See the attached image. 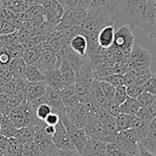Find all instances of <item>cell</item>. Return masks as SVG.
Masks as SVG:
<instances>
[{
  "mask_svg": "<svg viewBox=\"0 0 156 156\" xmlns=\"http://www.w3.org/2000/svg\"><path fill=\"white\" fill-rule=\"evenodd\" d=\"M62 50L65 56L66 60L68 61V63L70 65V67L73 69V70L75 71V74L80 70V67L88 60V57H80L79 56L77 53H75L69 46V44L64 43L63 47H62Z\"/></svg>",
  "mask_w": 156,
  "mask_h": 156,
  "instance_id": "obj_12",
  "label": "cell"
},
{
  "mask_svg": "<svg viewBox=\"0 0 156 156\" xmlns=\"http://www.w3.org/2000/svg\"><path fill=\"white\" fill-rule=\"evenodd\" d=\"M34 133H35L34 126H24L17 129L15 139L17 142H19L21 144H24L28 142H33Z\"/></svg>",
  "mask_w": 156,
  "mask_h": 156,
  "instance_id": "obj_25",
  "label": "cell"
},
{
  "mask_svg": "<svg viewBox=\"0 0 156 156\" xmlns=\"http://www.w3.org/2000/svg\"><path fill=\"white\" fill-rule=\"evenodd\" d=\"M44 126H45V123L43 122H40L38 125L35 126V133H34L33 142L38 147V149L43 154V155L48 156L50 155L56 148L52 142V137L45 133Z\"/></svg>",
  "mask_w": 156,
  "mask_h": 156,
  "instance_id": "obj_6",
  "label": "cell"
},
{
  "mask_svg": "<svg viewBox=\"0 0 156 156\" xmlns=\"http://www.w3.org/2000/svg\"><path fill=\"white\" fill-rule=\"evenodd\" d=\"M115 122H116V127L118 133L122 131H125L132 128L133 116L124 113H120L118 116L115 117Z\"/></svg>",
  "mask_w": 156,
  "mask_h": 156,
  "instance_id": "obj_28",
  "label": "cell"
},
{
  "mask_svg": "<svg viewBox=\"0 0 156 156\" xmlns=\"http://www.w3.org/2000/svg\"><path fill=\"white\" fill-rule=\"evenodd\" d=\"M52 142L56 149L58 150H73V146L70 138L68 134L67 130L65 129L61 121L55 126V133L52 136Z\"/></svg>",
  "mask_w": 156,
  "mask_h": 156,
  "instance_id": "obj_8",
  "label": "cell"
},
{
  "mask_svg": "<svg viewBox=\"0 0 156 156\" xmlns=\"http://www.w3.org/2000/svg\"><path fill=\"white\" fill-rule=\"evenodd\" d=\"M90 97L99 108H105L108 101L100 87L99 80H95L92 83L90 90Z\"/></svg>",
  "mask_w": 156,
  "mask_h": 156,
  "instance_id": "obj_24",
  "label": "cell"
},
{
  "mask_svg": "<svg viewBox=\"0 0 156 156\" xmlns=\"http://www.w3.org/2000/svg\"><path fill=\"white\" fill-rule=\"evenodd\" d=\"M80 154L82 156H107L106 144L89 138Z\"/></svg>",
  "mask_w": 156,
  "mask_h": 156,
  "instance_id": "obj_13",
  "label": "cell"
},
{
  "mask_svg": "<svg viewBox=\"0 0 156 156\" xmlns=\"http://www.w3.org/2000/svg\"><path fill=\"white\" fill-rule=\"evenodd\" d=\"M15 31H16V27L13 24H11L9 21L7 20L0 21V36L8 35V34L14 33Z\"/></svg>",
  "mask_w": 156,
  "mask_h": 156,
  "instance_id": "obj_40",
  "label": "cell"
},
{
  "mask_svg": "<svg viewBox=\"0 0 156 156\" xmlns=\"http://www.w3.org/2000/svg\"><path fill=\"white\" fill-rule=\"evenodd\" d=\"M69 48L79 56L87 57V40L83 35L78 34L73 37L69 42Z\"/></svg>",
  "mask_w": 156,
  "mask_h": 156,
  "instance_id": "obj_20",
  "label": "cell"
},
{
  "mask_svg": "<svg viewBox=\"0 0 156 156\" xmlns=\"http://www.w3.org/2000/svg\"><path fill=\"white\" fill-rule=\"evenodd\" d=\"M132 129L135 133L136 139L139 144L147 136V133L149 132V122L137 116H133Z\"/></svg>",
  "mask_w": 156,
  "mask_h": 156,
  "instance_id": "obj_19",
  "label": "cell"
},
{
  "mask_svg": "<svg viewBox=\"0 0 156 156\" xmlns=\"http://www.w3.org/2000/svg\"><path fill=\"white\" fill-rule=\"evenodd\" d=\"M57 1H58V3H59V4H60L62 6H63V7H64V5H65V3H66V1H67V0H57Z\"/></svg>",
  "mask_w": 156,
  "mask_h": 156,
  "instance_id": "obj_48",
  "label": "cell"
},
{
  "mask_svg": "<svg viewBox=\"0 0 156 156\" xmlns=\"http://www.w3.org/2000/svg\"><path fill=\"white\" fill-rule=\"evenodd\" d=\"M21 156H44L34 142H28L22 144Z\"/></svg>",
  "mask_w": 156,
  "mask_h": 156,
  "instance_id": "obj_29",
  "label": "cell"
},
{
  "mask_svg": "<svg viewBox=\"0 0 156 156\" xmlns=\"http://www.w3.org/2000/svg\"><path fill=\"white\" fill-rule=\"evenodd\" d=\"M5 69V68H0V73H1V72H2V71Z\"/></svg>",
  "mask_w": 156,
  "mask_h": 156,
  "instance_id": "obj_49",
  "label": "cell"
},
{
  "mask_svg": "<svg viewBox=\"0 0 156 156\" xmlns=\"http://www.w3.org/2000/svg\"><path fill=\"white\" fill-rule=\"evenodd\" d=\"M42 48H43V43L25 49L23 54V59L26 62V64L37 66L41 55Z\"/></svg>",
  "mask_w": 156,
  "mask_h": 156,
  "instance_id": "obj_21",
  "label": "cell"
},
{
  "mask_svg": "<svg viewBox=\"0 0 156 156\" xmlns=\"http://www.w3.org/2000/svg\"><path fill=\"white\" fill-rule=\"evenodd\" d=\"M133 45L134 36L133 33V28L128 24H124L119 27L115 30L112 47L115 49L121 51L124 58H128Z\"/></svg>",
  "mask_w": 156,
  "mask_h": 156,
  "instance_id": "obj_2",
  "label": "cell"
},
{
  "mask_svg": "<svg viewBox=\"0 0 156 156\" xmlns=\"http://www.w3.org/2000/svg\"><path fill=\"white\" fill-rule=\"evenodd\" d=\"M99 84H100V87H101L104 96L106 97L107 101L112 100L114 97V93H115V87H113L112 85H111L108 82L101 81V80H99Z\"/></svg>",
  "mask_w": 156,
  "mask_h": 156,
  "instance_id": "obj_37",
  "label": "cell"
},
{
  "mask_svg": "<svg viewBox=\"0 0 156 156\" xmlns=\"http://www.w3.org/2000/svg\"><path fill=\"white\" fill-rule=\"evenodd\" d=\"M57 58H58V52L46 47L43 43V48L37 67L45 75L47 72L56 69Z\"/></svg>",
  "mask_w": 156,
  "mask_h": 156,
  "instance_id": "obj_10",
  "label": "cell"
},
{
  "mask_svg": "<svg viewBox=\"0 0 156 156\" xmlns=\"http://www.w3.org/2000/svg\"><path fill=\"white\" fill-rule=\"evenodd\" d=\"M26 68H27V64L24 61L23 58L11 59L10 63L6 67V69L11 72L13 78H16V79H24V73Z\"/></svg>",
  "mask_w": 156,
  "mask_h": 156,
  "instance_id": "obj_23",
  "label": "cell"
},
{
  "mask_svg": "<svg viewBox=\"0 0 156 156\" xmlns=\"http://www.w3.org/2000/svg\"><path fill=\"white\" fill-rule=\"evenodd\" d=\"M24 80L27 83H37L45 81V75L43 72L35 65H27Z\"/></svg>",
  "mask_w": 156,
  "mask_h": 156,
  "instance_id": "obj_22",
  "label": "cell"
},
{
  "mask_svg": "<svg viewBox=\"0 0 156 156\" xmlns=\"http://www.w3.org/2000/svg\"><path fill=\"white\" fill-rule=\"evenodd\" d=\"M104 109L108 112V113L110 115H112L113 117H116L121 113V105L119 103H117L114 100L108 101Z\"/></svg>",
  "mask_w": 156,
  "mask_h": 156,
  "instance_id": "obj_39",
  "label": "cell"
},
{
  "mask_svg": "<svg viewBox=\"0 0 156 156\" xmlns=\"http://www.w3.org/2000/svg\"><path fill=\"white\" fill-rule=\"evenodd\" d=\"M127 98L128 96H127L126 86L122 85V86H119L115 88V93H114V97L112 100H114L117 103L122 105L127 100Z\"/></svg>",
  "mask_w": 156,
  "mask_h": 156,
  "instance_id": "obj_38",
  "label": "cell"
},
{
  "mask_svg": "<svg viewBox=\"0 0 156 156\" xmlns=\"http://www.w3.org/2000/svg\"><path fill=\"white\" fill-rule=\"evenodd\" d=\"M59 118H60V121L63 123L65 129L68 132V134H69V136L70 138V141H71L73 146L75 147V149L80 154H81L83 148L85 147V145H86V144H87V142L89 140V138L86 135L84 130L80 129V128H78L77 126L73 125L67 119L66 114L61 115Z\"/></svg>",
  "mask_w": 156,
  "mask_h": 156,
  "instance_id": "obj_5",
  "label": "cell"
},
{
  "mask_svg": "<svg viewBox=\"0 0 156 156\" xmlns=\"http://www.w3.org/2000/svg\"><path fill=\"white\" fill-rule=\"evenodd\" d=\"M102 127L105 129V131L109 133H117V127H116V122L115 117L112 115H108L107 118L101 123Z\"/></svg>",
  "mask_w": 156,
  "mask_h": 156,
  "instance_id": "obj_35",
  "label": "cell"
},
{
  "mask_svg": "<svg viewBox=\"0 0 156 156\" xmlns=\"http://www.w3.org/2000/svg\"><path fill=\"white\" fill-rule=\"evenodd\" d=\"M6 141H7V139L5 137H4L3 135L0 134V150H4L5 149Z\"/></svg>",
  "mask_w": 156,
  "mask_h": 156,
  "instance_id": "obj_47",
  "label": "cell"
},
{
  "mask_svg": "<svg viewBox=\"0 0 156 156\" xmlns=\"http://www.w3.org/2000/svg\"><path fill=\"white\" fill-rule=\"evenodd\" d=\"M90 18V14L88 9L73 8L66 13H64L60 23L61 26H76L80 27L83 22Z\"/></svg>",
  "mask_w": 156,
  "mask_h": 156,
  "instance_id": "obj_9",
  "label": "cell"
},
{
  "mask_svg": "<svg viewBox=\"0 0 156 156\" xmlns=\"http://www.w3.org/2000/svg\"><path fill=\"white\" fill-rule=\"evenodd\" d=\"M59 121H60L59 115H58V113L52 112H50V113L46 117V119L44 120L43 122H44L46 125H49V126H54V127H55V126L59 122Z\"/></svg>",
  "mask_w": 156,
  "mask_h": 156,
  "instance_id": "obj_43",
  "label": "cell"
},
{
  "mask_svg": "<svg viewBox=\"0 0 156 156\" xmlns=\"http://www.w3.org/2000/svg\"><path fill=\"white\" fill-rule=\"evenodd\" d=\"M98 80L108 82V83H110L111 85H112V86L115 87V88H117V87H119V86L124 85V80H123L122 75H118V74H112V75H109V76H107V77L101 78V79H99ZM124 86H125V85H124Z\"/></svg>",
  "mask_w": 156,
  "mask_h": 156,
  "instance_id": "obj_32",
  "label": "cell"
},
{
  "mask_svg": "<svg viewBox=\"0 0 156 156\" xmlns=\"http://www.w3.org/2000/svg\"><path fill=\"white\" fill-rule=\"evenodd\" d=\"M140 107L137 103L136 99L128 97L127 100L121 105V113H124L131 116H135Z\"/></svg>",
  "mask_w": 156,
  "mask_h": 156,
  "instance_id": "obj_26",
  "label": "cell"
},
{
  "mask_svg": "<svg viewBox=\"0 0 156 156\" xmlns=\"http://www.w3.org/2000/svg\"><path fill=\"white\" fill-rule=\"evenodd\" d=\"M135 116L150 123L156 117V101L147 108H140Z\"/></svg>",
  "mask_w": 156,
  "mask_h": 156,
  "instance_id": "obj_27",
  "label": "cell"
},
{
  "mask_svg": "<svg viewBox=\"0 0 156 156\" xmlns=\"http://www.w3.org/2000/svg\"><path fill=\"white\" fill-rule=\"evenodd\" d=\"M126 90H127V96L133 99H136L142 93L141 86L135 84L134 82L126 86Z\"/></svg>",
  "mask_w": 156,
  "mask_h": 156,
  "instance_id": "obj_41",
  "label": "cell"
},
{
  "mask_svg": "<svg viewBox=\"0 0 156 156\" xmlns=\"http://www.w3.org/2000/svg\"><path fill=\"white\" fill-rule=\"evenodd\" d=\"M47 86L57 90H62L65 86H67L64 79L62 78L59 70L58 68L47 72L45 74V81Z\"/></svg>",
  "mask_w": 156,
  "mask_h": 156,
  "instance_id": "obj_17",
  "label": "cell"
},
{
  "mask_svg": "<svg viewBox=\"0 0 156 156\" xmlns=\"http://www.w3.org/2000/svg\"><path fill=\"white\" fill-rule=\"evenodd\" d=\"M0 42L2 43L3 46L6 47L8 48L16 45V44H19L17 31H15L14 33L8 34V35L0 36Z\"/></svg>",
  "mask_w": 156,
  "mask_h": 156,
  "instance_id": "obj_31",
  "label": "cell"
},
{
  "mask_svg": "<svg viewBox=\"0 0 156 156\" xmlns=\"http://www.w3.org/2000/svg\"><path fill=\"white\" fill-rule=\"evenodd\" d=\"M138 27L147 33L150 38L154 39L156 36V2L147 0L132 24V27Z\"/></svg>",
  "mask_w": 156,
  "mask_h": 156,
  "instance_id": "obj_1",
  "label": "cell"
},
{
  "mask_svg": "<svg viewBox=\"0 0 156 156\" xmlns=\"http://www.w3.org/2000/svg\"><path fill=\"white\" fill-rule=\"evenodd\" d=\"M9 50V54L11 58H23V54H24V48H22L21 44H16L11 48H8Z\"/></svg>",
  "mask_w": 156,
  "mask_h": 156,
  "instance_id": "obj_42",
  "label": "cell"
},
{
  "mask_svg": "<svg viewBox=\"0 0 156 156\" xmlns=\"http://www.w3.org/2000/svg\"><path fill=\"white\" fill-rule=\"evenodd\" d=\"M139 156H156L155 154H152L150 152H147L144 149L139 148Z\"/></svg>",
  "mask_w": 156,
  "mask_h": 156,
  "instance_id": "obj_46",
  "label": "cell"
},
{
  "mask_svg": "<svg viewBox=\"0 0 156 156\" xmlns=\"http://www.w3.org/2000/svg\"><path fill=\"white\" fill-rule=\"evenodd\" d=\"M129 58L132 61H133L139 65L148 67V68H150L151 64H152V56H151L150 52L147 49H145L143 47L138 46V45L133 46L131 52H130Z\"/></svg>",
  "mask_w": 156,
  "mask_h": 156,
  "instance_id": "obj_11",
  "label": "cell"
},
{
  "mask_svg": "<svg viewBox=\"0 0 156 156\" xmlns=\"http://www.w3.org/2000/svg\"><path fill=\"white\" fill-rule=\"evenodd\" d=\"M50 112H52V109L50 108V106H48L46 103H40V104H38L37 106V108H36V111H35V113H36L37 118L39 121H41V122H44V120L46 119V117Z\"/></svg>",
  "mask_w": 156,
  "mask_h": 156,
  "instance_id": "obj_33",
  "label": "cell"
},
{
  "mask_svg": "<svg viewBox=\"0 0 156 156\" xmlns=\"http://www.w3.org/2000/svg\"><path fill=\"white\" fill-rule=\"evenodd\" d=\"M115 30L116 28L113 25H108L98 32V43L101 48L108 49L112 47Z\"/></svg>",
  "mask_w": 156,
  "mask_h": 156,
  "instance_id": "obj_14",
  "label": "cell"
},
{
  "mask_svg": "<svg viewBox=\"0 0 156 156\" xmlns=\"http://www.w3.org/2000/svg\"><path fill=\"white\" fill-rule=\"evenodd\" d=\"M137 103L140 108H147L156 101L155 95L150 94L148 92H142L136 98Z\"/></svg>",
  "mask_w": 156,
  "mask_h": 156,
  "instance_id": "obj_30",
  "label": "cell"
},
{
  "mask_svg": "<svg viewBox=\"0 0 156 156\" xmlns=\"http://www.w3.org/2000/svg\"><path fill=\"white\" fill-rule=\"evenodd\" d=\"M89 116V112L85 105L81 102H78L70 107L66 108V117L67 119L78 128L83 129L87 119Z\"/></svg>",
  "mask_w": 156,
  "mask_h": 156,
  "instance_id": "obj_7",
  "label": "cell"
},
{
  "mask_svg": "<svg viewBox=\"0 0 156 156\" xmlns=\"http://www.w3.org/2000/svg\"><path fill=\"white\" fill-rule=\"evenodd\" d=\"M139 148L156 154V119L149 123L147 136L139 144Z\"/></svg>",
  "mask_w": 156,
  "mask_h": 156,
  "instance_id": "obj_15",
  "label": "cell"
},
{
  "mask_svg": "<svg viewBox=\"0 0 156 156\" xmlns=\"http://www.w3.org/2000/svg\"><path fill=\"white\" fill-rule=\"evenodd\" d=\"M106 154L107 156H132L124 152L116 144H106Z\"/></svg>",
  "mask_w": 156,
  "mask_h": 156,
  "instance_id": "obj_34",
  "label": "cell"
},
{
  "mask_svg": "<svg viewBox=\"0 0 156 156\" xmlns=\"http://www.w3.org/2000/svg\"><path fill=\"white\" fill-rule=\"evenodd\" d=\"M59 93H60V97H61V100L65 108L70 107L80 102L74 84L65 86L62 90H59Z\"/></svg>",
  "mask_w": 156,
  "mask_h": 156,
  "instance_id": "obj_18",
  "label": "cell"
},
{
  "mask_svg": "<svg viewBox=\"0 0 156 156\" xmlns=\"http://www.w3.org/2000/svg\"><path fill=\"white\" fill-rule=\"evenodd\" d=\"M86 135L90 139L101 141L104 144H113L117 133H109L105 131L102 125L89 113L86 124L83 128Z\"/></svg>",
  "mask_w": 156,
  "mask_h": 156,
  "instance_id": "obj_3",
  "label": "cell"
},
{
  "mask_svg": "<svg viewBox=\"0 0 156 156\" xmlns=\"http://www.w3.org/2000/svg\"><path fill=\"white\" fill-rule=\"evenodd\" d=\"M48 156H51V155H48Z\"/></svg>",
  "mask_w": 156,
  "mask_h": 156,
  "instance_id": "obj_50",
  "label": "cell"
},
{
  "mask_svg": "<svg viewBox=\"0 0 156 156\" xmlns=\"http://www.w3.org/2000/svg\"><path fill=\"white\" fill-rule=\"evenodd\" d=\"M51 156H82L76 149L73 150H58L55 149Z\"/></svg>",
  "mask_w": 156,
  "mask_h": 156,
  "instance_id": "obj_44",
  "label": "cell"
},
{
  "mask_svg": "<svg viewBox=\"0 0 156 156\" xmlns=\"http://www.w3.org/2000/svg\"><path fill=\"white\" fill-rule=\"evenodd\" d=\"M46 22L52 26H58L64 15L63 6L57 0H38Z\"/></svg>",
  "mask_w": 156,
  "mask_h": 156,
  "instance_id": "obj_4",
  "label": "cell"
},
{
  "mask_svg": "<svg viewBox=\"0 0 156 156\" xmlns=\"http://www.w3.org/2000/svg\"><path fill=\"white\" fill-rule=\"evenodd\" d=\"M123 80H124V85L125 86H128L132 83L134 82V80H135V77H136V73H135V70L134 69H130V70H127L123 75Z\"/></svg>",
  "mask_w": 156,
  "mask_h": 156,
  "instance_id": "obj_45",
  "label": "cell"
},
{
  "mask_svg": "<svg viewBox=\"0 0 156 156\" xmlns=\"http://www.w3.org/2000/svg\"><path fill=\"white\" fill-rule=\"evenodd\" d=\"M47 85L45 82L27 83L25 92V100L27 102L37 101L44 96L46 92Z\"/></svg>",
  "mask_w": 156,
  "mask_h": 156,
  "instance_id": "obj_16",
  "label": "cell"
},
{
  "mask_svg": "<svg viewBox=\"0 0 156 156\" xmlns=\"http://www.w3.org/2000/svg\"><path fill=\"white\" fill-rule=\"evenodd\" d=\"M142 92H148L150 94L155 95L156 93V80H155V74L154 73L152 77L146 80L142 86Z\"/></svg>",
  "mask_w": 156,
  "mask_h": 156,
  "instance_id": "obj_36",
  "label": "cell"
}]
</instances>
